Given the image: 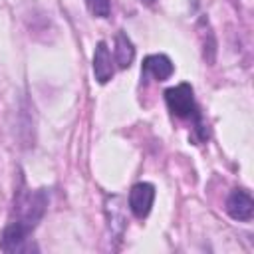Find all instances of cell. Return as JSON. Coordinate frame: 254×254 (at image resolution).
<instances>
[{"label":"cell","instance_id":"6da1fadb","mask_svg":"<svg viewBox=\"0 0 254 254\" xmlns=\"http://www.w3.org/2000/svg\"><path fill=\"white\" fill-rule=\"evenodd\" d=\"M48 208V192L46 189L38 190H22L16 200V218L6 224L0 236V250L4 252H22L26 248L30 232L44 218Z\"/></svg>","mask_w":254,"mask_h":254},{"label":"cell","instance_id":"5b68a950","mask_svg":"<svg viewBox=\"0 0 254 254\" xmlns=\"http://www.w3.org/2000/svg\"><path fill=\"white\" fill-rule=\"evenodd\" d=\"M173 71H175V65L165 54H151L143 60V67H141L143 77L151 75L155 81H165L173 75Z\"/></svg>","mask_w":254,"mask_h":254},{"label":"cell","instance_id":"3957f363","mask_svg":"<svg viewBox=\"0 0 254 254\" xmlns=\"http://www.w3.org/2000/svg\"><path fill=\"white\" fill-rule=\"evenodd\" d=\"M226 212L234 220L248 222L254 214V200L250 192L244 189H234L226 198Z\"/></svg>","mask_w":254,"mask_h":254},{"label":"cell","instance_id":"8992f818","mask_svg":"<svg viewBox=\"0 0 254 254\" xmlns=\"http://www.w3.org/2000/svg\"><path fill=\"white\" fill-rule=\"evenodd\" d=\"M93 75L99 83H107L113 77V62L105 42H97L93 52Z\"/></svg>","mask_w":254,"mask_h":254},{"label":"cell","instance_id":"9c48e42d","mask_svg":"<svg viewBox=\"0 0 254 254\" xmlns=\"http://www.w3.org/2000/svg\"><path fill=\"white\" fill-rule=\"evenodd\" d=\"M141 2H147V4H151V2H155V0H141Z\"/></svg>","mask_w":254,"mask_h":254},{"label":"cell","instance_id":"7a4b0ae2","mask_svg":"<svg viewBox=\"0 0 254 254\" xmlns=\"http://www.w3.org/2000/svg\"><path fill=\"white\" fill-rule=\"evenodd\" d=\"M165 103L175 117L192 119L194 129L200 133V139H206V131L202 129L204 125H202V119H200V113H198V107L194 101V93H192V87L189 83H179V85L169 87L165 91Z\"/></svg>","mask_w":254,"mask_h":254},{"label":"cell","instance_id":"277c9868","mask_svg":"<svg viewBox=\"0 0 254 254\" xmlns=\"http://www.w3.org/2000/svg\"><path fill=\"white\" fill-rule=\"evenodd\" d=\"M155 200V187L151 183H137L129 190V208L137 218H145L151 212Z\"/></svg>","mask_w":254,"mask_h":254},{"label":"cell","instance_id":"ba28073f","mask_svg":"<svg viewBox=\"0 0 254 254\" xmlns=\"http://www.w3.org/2000/svg\"><path fill=\"white\" fill-rule=\"evenodd\" d=\"M85 4H87V10L97 18H107L111 12L109 0H85Z\"/></svg>","mask_w":254,"mask_h":254},{"label":"cell","instance_id":"52a82bcc","mask_svg":"<svg viewBox=\"0 0 254 254\" xmlns=\"http://www.w3.org/2000/svg\"><path fill=\"white\" fill-rule=\"evenodd\" d=\"M135 60V48L133 42L125 32H119L115 36V62L121 69H127Z\"/></svg>","mask_w":254,"mask_h":254}]
</instances>
